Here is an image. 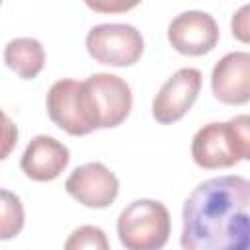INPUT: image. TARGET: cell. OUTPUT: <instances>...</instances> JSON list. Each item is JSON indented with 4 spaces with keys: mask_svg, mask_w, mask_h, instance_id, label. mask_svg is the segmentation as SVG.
<instances>
[{
    "mask_svg": "<svg viewBox=\"0 0 250 250\" xmlns=\"http://www.w3.org/2000/svg\"><path fill=\"white\" fill-rule=\"evenodd\" d=\"M68 148L49 135L33 137L20 160L21 172L33 182H53L68 166Z\"/></svg>",
    "mask_w": 250,
    "mask_h": 250,
    "instance_id": "11",
    "label": "cell"
},
{
    "mask_svg": "<svg viewBox=\"0 0 250 250\" xmlns=\"http://www.w3.org/2000/svg\"><path fill=\"white\" fill-rule=\"evenodd\" d=\"M248 12H250V6L244 4L234 16H232V21H230V29H232V35L242 41V43H248L250 39V18H248Z\"/></svg>",
    "mask_w": 250,
    "mask_h": 250,
    "instance_id": "16",
    "label": "cell"
},
{
    "mask_svg": "<svg viewBox=\"0 0 250 250\" xmlns=\"http://www.w3.org/2000/svg\"><path fill=\"white\" fill-rule=\"evenodd\" d=\"M64 250H111V248L107 234L100 227L82 225L68 234L64 242Z\"/></svg>",
    "mask_w": 250,
    "mask_h": 250,
    "instance_id": "14",
    "label": "cell"
},
{
    "mask_svg": "<svg viewBox=\"0 0 250 250\" xmlns=\"http://www.w3.org/2000/svg\"><path fill=\"white\" fill-rule=\"evenodd\" d=\"M191 158L203 170L230 168L250 158V117L246 113L229 121L203 125L191 139Z\"/></svg>",
    "mask_w": 250,
    "mask_h": 250,
    "instance_id": "2",
    "label": "cell"
},
{
    "mask_svg": "<svg viewBox=\"0 0 250 250\" xmlns=\"http://www.w3.org/2000/svg\"><path fill=\"white\" fill-rule=\"evenodd\" d=\"M170 213L156 199L131 201L117 219V236L125 250H162L170 238Z\"/></svg>",
    "mask_w": 250,
    "mask_h": 250,
    "instance_id": "3",
    "label": "cell"
},
{
    "mask_svg": "<svg viewBox=\"0 0 250 250\" xmlns=\"http://www.w3.org/2000/svg\"><path fill=\"white\" fill-rule=\"evenodd\" d=\"M84 109L92 129H113L121 125L133 107L129 84L109 72H96L82 82Z\"/></svg>",
    "mask_w": 250,
    "mask_h": 250,
    "instance_id": "4",
    "label": "cell"
},
{
    "mask_svg": "<svg viewBox=\"0 0 250 250\" xmlns=\"http://www.w3.org/2000/svg\"><path fill=\"white\" fill-rule=\"evenodd\" d=\"M25 223V211L14 191L0 188V240L16 238Z\"/></svg>",
    "mask_w": 250,
    "mask_h": 250,
    "instance_id": "13",
    "label": "cell"
},
{
    "mask_svg": "<svg viewBox=\"0 0 250 250\" xmlns=\"http://www.w3.org/2000/svg\"><path fill=\"white\" fill-rule=\"evenodd\" d=\"M45 105L51 121L68 135L84 137L94 131L84 109L82 82L72 78L57 80L47 92Z\"/></svg>",
    "mask_w": 250,
    "mask_h": 250,
    "instance_id": "9",
    "label": "cell"
},
{
    "mask_svg": "<svg viewBox=\"0 0 250 250\" xmlns=\"http://www.w3.org/2000/svg\"><path fill=\"white\" fill-rule=\"evenodd\" d=\"M88 8L92 10H100V12H115V10H127V8H133V4H96V2H86Z\"/></svg>",
    "mask_w": 250,
    "mask_h": 250,
    "instance_id": "17",
    "label": "cell"
},
{
    "mask_svg": "<svg viewBox=\"0 0 250 250\" xmlns=\"http://www.w3.org/2000/svg\"><path fill=\"white\" fill-rule=\"evenodd\" d=\"M4 62L23 80H33L45 66V49L33 37H16L4 47Z\"/></svg>",
    "mask_w": 250,
    "mask_h": 250,
    "instance_id": "12",
    "label": "cell"
},
{
    "mask_svg": "<svg viewBox=\"0 0 250 250\" xmlns=\"http://www.w3.org/2000/svg\"><path fill=\"white\" fill-rule=\"evenodd\" d=\"M250 182L219 176L201 182L184 201L182 250H250Z\"/></svg>",
    "mask_w": 250,
    "mask_h": 250,
    "instance_id": "1",
    "label": "cell"
},
{
    "mask_svg": "<svg viewBox=\"0 0 250 250\" xmlns=\"http://www.w3.org/2000/svg\"><path fill=\"white\" fill-rule=\"evenodd\" d=\"M86 51L100 64L131 66L141 59L145 41L131 23H98L86 35Z\"/></svg>",
    "mask_w": 250,
    "mask_h": 250,
    "instance_id": "5",
    "label": "cell"
},
{
    "mask_svg": "<svg viewBox=\"0 0 250 250\" xmlns=\"http://www.w3.org/2000/svg\"><path fill=\"white\" fill-rule=\"evenodd\" d=\"M18 143V127L16 123L0 109V160L8 158Z\"/></svg>",
    "mask_w": 250,
    "mask_h": 250,
    "instance_id": "15",
    "label": "cell"
},
{
    "mask_svg": "<svg viewBox=\"0 0 250 250\" xmlns=\"http://www.w3.org/2000/svg\"><path fill=\"white\" fill-rule=\"evenodd\" d=\"M213 96L227 105H244L250 100V53L232 51L219 59L211 72Z\"/></svg>",
    "mask_w": 250,
    "mask_h": 250,
    "instance_id": "10",
    "label": "cell"
},
{
    "mask_svg": "<svg viewBox=\"0 0 250 250\" xmlns=\"http://www.w3.org/2000/svg\"><path fill=\"white\" fill-rule=\"evenodd\" d=\"M201 90V72L193 66L178 68L158 90L152 100V117L170 125L180 121L195 104Z\"/></svg>",
    "mask_w": 250,
    "mask_h": 250,
    "instance_id": "6",
    "label": "cell"
},
{
    "mask_svg": "<svg viewBox=\"0 0 250 250\" xmlns=\"http://www.w3.org/2000/svg\"><path fill=\"white\" fill-rule=\"evenodd\" d=\"M66 193L90 209L109 207L119 193L117 176L102 162H88L70 172L64 182Z\"/></svg>",
    "mask_w": 250,
    "mask_h": 250,
    "instance_id": "8",
    "label": "cell"
},
{
    "mask_svg": "<svg viewBox=\"0 0 250 250\" xmlns=\"http://www.w3.org/2000/svg\"><path fill=\"white\" fill-rule=\"evenodd\" d=\"M219 25L207 12L188 10L178 14L168 25L170 45L186 57H201L211 53L219 43Z\"/></svg>",
    "mask_w": 250,
    "mask_h": 250,
    "instance_id": "7",
    "label": "cell"
}]
</instances>
